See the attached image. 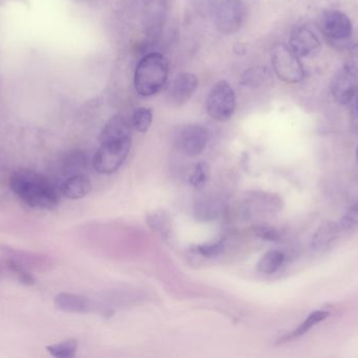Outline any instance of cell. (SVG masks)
I'll use <instances>...</instances> for the list:
<instances>
[{
    "label": "cell",
    "mask_w": 358,
    "mask_h": 358,
    "mask_svg": "<svg viewBox=\"0 0 358 358\" xmlns=\"http://www.w3.org/2000/svg\"><path fill=\"white\" fill-rule=\"evenodd\" d=\"M131 149V139L103 143L94 155L92 165L101 174H115L127 159Z\"/></svg>",
    "instance_id": "obj_4"
},
{
    "label": "cell",
    "mask_w": 358,
    "mask_h": 358,
    "mask_svg": "<svg viewBox=\"0 0 358 358\" xmlns=\"http://www.w3.org/2000/svg\"><path fill=\"white\" fill-rule=\"evenodd\" d=\"M131 120H128L123 115L115 116L107 122L106 125L103 128L102 132H101V144L131 139Z\"/></svg>",
    "instance_id": "obj_12"
},
{
    "label": "cell",
    "mask_w": 358,
    "mask_h": 358,
    "mask_svg": "<svg viewBox=\"0 0 358 358\" xmlns=\"http://www.w3.org/2000/svg\"><path fill=\"white\" fill-rule=\"evenodd\" d=\"M289 48L299 57H311L321 50V42L313 29L307 27L294 29L290 35Z\"/></svg>",
    "instance_id": "obj_10"
},
{
    "label": "cell",
    "mask_w": 358,
    "mask_h": 358,
    "mask_svg": "<svg viewBox=\"0 0 358 358\" xmlns=\"http://www.w3.org/2000/svg\"><path fill=\"white\" fill-rule=\"evenodd\" d=\"M198 79L194 74L181 73L173 80L170 86L169 101L172 105L180 106L193 96L197 90Z\"/></svg>",
    "instance_id": "obj_11"
},
{
    "label": "cell",
    "mask_w": 358,
    "mask_h": 358,
    "mask_svg": "<svg viewBox=\"0 0 358 358\" xmlns=\"http://www.w3.org/2000/svg\"><path fill=\"white\" fill-rule=\"evenodd\" d=\"M208 142V132L203 126L189 124L179 130L176 137V146L183 155L196 157L206 149Z\"/></svg>",
    "instance_id": "obj_7"
},
{
    "label": "cell",
    "mask_w": 358,
    "mask_h": 358,
    "mask_svg": "<svg viewBox=\"0 0 358 358\" xmlns=\"http://www.w3.org/2000/svg\"><path fill=\"white\" fill-rule=\"evenodd\" d=\"M338 231L340 228L338 225L330 222L324 223L313 237V247L317 250L325 249L336 239Z\"/></svg>",
    "instance_id": "obj_15"
},
{
    "label": "cell",
    "mask_w": 358,
    "mask_h": 358,
    "mask_svg": "<svg viewBox=\"0 0 358 358\" xmlns=\"http://www.w3.org/2000/svg\"><path fill=\"white\" fill-rule=\"evenodd\" d=\"M6 265H8V268L17 275V279L22 285H35L36 277L31 273H29L20 263L17 262V261L10 260L8 261Z\"/></svg>",
    "instance_id": "obj_23"
},
{
    "label": "cell",
    "mask_w": 358,
    "mask_h": 358,
    "mask_svg": "<svg viewBox=\"0 0 358 358\" xmlns=\"http://www.w3.org/2000/svg\"><path fill=\"white\" fill-rule=\"evenodd\" d=\"M236 95L229 82L219 81L210 90L206 99V111L213 119L224 122L233 117L236 111Z\"/></svg>",
    "instance_id": "obj_5"
},
{
    "label": "cell",
    "mask_w": 358,
    "mask_h": 358,
    "mask_svg": "<svg viewBox=\"0 0 358 358\" xmlns=\"http://www.w3.org/2000/svg\"><path fill=\"white\" fill-rule=\"evenodd\" d=\"M255 233L257 237L260 239L265 240V241H279L281 239V235L277 229L271 228V227H257L255 228Z\"/></svg>",
    "instance_id": "obj_27"
},
{
    "label": "cell",
    "mask_w": 358,
    "mask_h": 358,
    "mask_svg": "<svg viewBox=\"0 0 358 358\" xmlns=\"http://www.w3.org/2000/svg\"><path fill=\"white\" fill-rule=\"evenodd\" d=\"M55 306L66 313H86L92 308L90 301L77 294H60L55 298Z\"/></svg>",
    "instance_id": "obj_14"
},
{
    "label": "cell",
    "mask_w": 358,
    "mask_h": 358,
    "mask_svg": "<svg viewBox=\"0 0 358 358\" xmlns=\"http://www.w3.org/2000/svg\"><path fill=\"white\" fill-rule=\"evenodd\" d=\"M285 256L279 250H271L266 252L257 264V269L264 275H273L277 273L283 265Z\"/></svg>",
    "instance_id": "obj_16"
},
{
    "label": "cell",
    "mask_w": 358,
    "mask_h": 358,
    "mask_svg": "<svg viewBox=\"0 0 358 358\" xmlns=\"http://www.w3.org/2000/svg\"><path fill=\"white\" fill-rule=\"evenodd\" d=\"M358 225V201L353 204L348 212L343 216L341 221V228L347 230V229L353 228Z\"/></svg>",
    "instance_id": "obj_25"
},
{
    "label": "cell",
    "mask_w": 358,
    "mask_h": 358,
    "mask_svg": "<svg viewBox=\"0 0 358 358\" xmlns=\"http://www.w3.org/2000/svg\"><path fill=\"white\" fill-rule=\"evenodd\" d=\"M10 186L13 193L35 209L52 210L58 207L60 198L50 181L29 170H17L10 177Z\"/></svg>",
    "instance_id": "obj_1"
},
{
    "label": "cell",
    "mask_w": 358,
    "mask_h": 358,
    "mask_svg": "<svg viewBox=\"0 0 358 358\" xmlns=\"http://www.w3.org/2000/svg\"><path fill=\"white\" fill-rule=\"evenodd\" d=\"M169 63L159 53H151L141 59L134 73V88L138 95L151 97L157 94L167 82Z\"/></svg>",
    "instance_id": "obj_2"
},
{
    "label": "cell",
    "mask_w": 358,
    "mask_h": 358,
    "mask_svg": "<svg viewBox=\"0 0 358 358\" xmlns=\"http://www.w3.org/2000/svg\"><path fill=\"white\" fill-rule=\"evenodd\" d=\"M357 111H358V90H357Z\"/></svg>",
    "instance_id": "obj_30"
},
{
    "label": "cell",
    "mask_w": 358,
    "mask_h": 358,
    "mask_svg": "<svg viewBox=\"0 0 358 358\" xmlns=\"http://www.w3.org/2000/svg\"><path fill=\"white\" fill-rule=\"evenodd\" d=\"M78 347H79L78 340L71 338V340H66L64 342L58 343V344L50 345V346L46 347V350L54 357L71 358L75 357Z\"/></svg>",
    "instance_id": "obj_17"
},
{
    "label": "cell",
    "mask_w": 358,
    "mask_h": 358,
    "mask_svg": "<svg viewBox=\"0 0 358 358\" xmlns=\"http://www.w3.org/2000/svg\"><path fill=\"white\" fill-rule=\"evenodd\" d=\"M324 33L334 41L347 40L352 36L353 27L350 18L341 11H327L322 18Z\"/></svg>",
    "instance_id": "obj_8"
},
{
    "label": "cell",
    "mask_w": 358,
    "mask_h": 358,
    "mask_svg": "<svg viewBox=\"0 0 358 358\" xmlns=\"http://www.w3.org/2000/svg\"><path fill=\"white\" fill-rule=\"evenodd\" d=\"M268 77V71L265 69V67H252L244 71L241 82L245 86L257 88L262 85Z\"/></svg>",
    "instance_id": "obj_20"
},
{
    "label": "cell",
    "mask_w": 358,
    "mask_h": 358,
    "mask_svg": "<svg viewBox=\"0 0 358 358\" xmlns=\"http://www.w3.org/2000/svg\"><path fill=\"white\" fill-rule=\"evenodd\" d=\"M92 184L90 179L85 174H73L63 183L61 193L69 200H80L86 197L92 191Z\"/></svg>",
    "instance_id": "obj_13"
},
{
    "label": "cell",
    "mask_w": 358,
    "mask_h": 358,
    "mask_svg": "<svg viewBox=\"0 0 358 358\" xmlns=\"http://www.w3.org/2000/svg\"><path fill=\"white\" fill-rule=\"evenodd\" d=\"M357 77L346 67L338 69L332 78L331 92L340 104H348L357 94Z\"/></svg>",
    "instance_id": "obj_9"
},
{
    "label": "cell",
    "mask_w": 358,
    "mask_h": 358,
    "mask_svg": "<svg viewBox=\"0 0 358 358\" xmlns=\"http://www.w3.org/2000/svg\"><path fill=\"white\" fill-rule=\"evenodd\" d=\"M149 226L155 231L164 233L168 230L169 227V219L163 212H155L152 216H148Z\"/></svg>",
    "instance_id": "obj_24"
},
{
    "label": "cell",
    "mask_w": 358,
    "mask_h": 358,
    "mask_svg": "<svg viewBox=\"0 0 358 358\" xmlns=\"http://www.w3.org/2000/svg\"><path fill=\"white\" fill-rule=\"evenodd\" d=\"M271 64L275 75L286 83H299L305 77L300 57L283 43H278L271 50Z\"/></svg>",
    "instance_id": "obj_3"
},
{
    "label": "cell",
    "mask_w": 358,
    "mask_h": 358,
    "mask_svg": "<svg viewBox=\"0 0 358 358\" xmlns=\"http://www.w3.org/2000/svg\"><path fill=\"white\" fill-rule=\"evenodd\" d=\"M345 67H346L355 77L358 78V43L355 44V46L351 48Z\"/></svg>",
    "instance_id": "obj_28"
},
{
    "label": "cell",
    "mask_w": 358,
    "mask_h": 358,
    "mask_svg": "<svg viewBox=\"0 0 358 358\" xmlns=\"http://www.w3.org/2000/svg\"><path fill=\"white\" fill-rule=\"evenodd\" d=\"M357 164H358V146H357Z\"/></svg>",
    "instance_id": "obj_29"
},
{
    "label": "cell",
    "mask_w": 358,
    "mask_h": 358,
    "mask_svg": "<svg viewBox=\"0 0 358 358\" xmlns=\"http://www.w3.org/2000/svg\"><path fill=\"white\" fill-rule=\"evenodd\" d=\"M329 317V312L324 310H317L315 312L310 313L309 317L292 332V336H290L289 338H300V336H304L306 334L309 330L313 329L315 326H317V324L322 323V322L325 321L327 317Z\"/></svg>",
    "instance_id": "obj_18"
},
{
    "label": "cell",
    "mask_w": 358,
    "mask_h": 358,
    "mask_svg": "<svg viewBox=\"0 0 358 358\" xmlns=\"http://www.w3.org/2000/svg\"><path fill=\"white\" fill-rule=\"evenodd\" d=\"M86 165V158L84 153L80 151H75L65 158L63 168L66 174H78Z\"/></svg>",
    "instance_id": "obj_22"
},
{
    "label": "cell",
    "mask_w": 358,
    "mask_h": 358,
    "mask_svg": "<svg viewBox=\"0 0 358 358\" xmlns=\"http://www.w3.org/2000/svg\"><path fill=\"white\" fill-rule=\"evenodd\" d=\"M210 177V168L204 162H199L194 166L189 178V184L196 189L203 188Z\"/></svg>",
    "instance_id": "obj_21"
},
{
    "label": "cell",
    "mask_w": 358,
    "mask_h": 358,
    "mask_svg": "<svg viewBox=\"0 0 358 358\" xmlns=\"http://www.w3.org/2000/svg\"><path fill=\"white\" fill-rule=\"evenodd\" d=\"M153 115L150 109L147 107H140L134 111L131 118L132 128L138 130V132H148L152 124Z\"/></svg>",
    "instance_id": "obj_19"
},
{
    "label": "cell",
    "mask_w": 358,
    "mask_h": 358,
    "mask_svg": "<svg viewBox=\"0 0 358 358\" xmlns=\"http://www.w3.org/2000/svg\"><path fill=\"white\" fill-rule=\"evenodd\" d=\"M245 17L242 0H218L215 4V25L220 33L231 35L239 31Z\"/></svg>",
    "instance_id": "obj_6"
},
{
    "label": "cell",
    "mask_w": 358,
    "mask_h": 358,
    "mask_svg": "<svg viewBox=\"0 0 358 358\" xmlns=\"http://www.w3.org/2000/svg\"><path fill=\"white\" fill-rule=\"evenodd\" d=\"M224 249L223 242H216V243L203 244V245L198 246L197 252L206 258H214L219 256Z\"/></svg>",
    "instance_id": "obj_26"
}]
</instances>
